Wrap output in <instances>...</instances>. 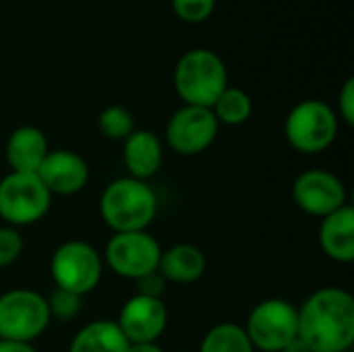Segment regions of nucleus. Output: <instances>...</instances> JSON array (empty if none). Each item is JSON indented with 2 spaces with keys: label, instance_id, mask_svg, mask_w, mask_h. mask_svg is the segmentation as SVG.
<instances>
[{
  "label": "nucleus",
  "instance_id": "1",
  "mask_svg": "<svg viewBox=\"0 0 354 352\" xmlns=\"http://www.w3.org/2000/svg\"><path fill=\"white\" fill-rule=\"evenodd\" d=\"M299 338L311 352H348L354 344V299L338 286L315 290L299 309Z\"/></svg>",
  "mask_w": 354,
  "mask_h": 352
},
{
  "label": "nucleus",
  "instance_id": "2",
  "mask_svg": "<svg viewBox=\"0 0 354 352\" xmlns=\"http://www.w3.org/2000/svg\"><path fill=\"white\" fill-rule=\"evenodd\" d=\"M158 195L145 183L131 176L112 180L100 195V218L112 232H139L156 220Z\"/></svg>",
  "mask_w": 354,
  "mask_h": 352
},
{
  "label": "nucleus",
  "instance_id": "3",
  "mask_svg": "<svg viewBox=\"0 0 354 352\" xmlns=\"http://www.w3.org/2000/svg\"><path fill=\"white\" fill-rule=\"evenodd\" d=\"M172 79L185 106L212 108L228 87V68L214 50L193 48L178 58Z\"/></svg>",
  "mask_w": 354,
  "mask_h": 352
},
{
  "label": "nucleus",
  "instance_id": "4",
  "mask_svg": "<svg viewBox=\"0 0 354 352\" xmlns=\"http://www.w3.org/2000/svg\"><path fill=\"white\" fill-rule=\"evenodd\" d=\"M284 137L299 154H322L338 137L336 110L322 100L299 102L284 120Z\"/></svg>",
  "mask_w": 354,
  "mask_h": 352
},
{
  "label": "nucleus",
  "instance_id": "5",
  "mask_svg": "<svg viewBox=\"0 0 354 352\" xmlns=\"http://www.w3.org/2000/svg\"><path fill=\"white\" fill-rule=\"evenodd\" d=\"M104 274V257L85 241H66L52 253L50 276L56 288L85 297L97 288Z\"/></svg>",
  "mask_w": 354,
  "mask_h": 352
},
{
  "label": "nucleus",
  "instance_id": "6",
  "mask_svg": "<svg viewBox=\"0 0 354 352\" xmlns=\"http://www.w3.org/2000/svg\"><path fill=\"white\" fill-rule=\"evenodd\" d=\"M50 322L44 295L31 288H12L0 295V340L31 344L48 330Z\"/></svg>",
  "mask_w": 354,
  "mask_h": 352
},
{
  "label": "nucleus",
  "instance_id": "7",
  "mask_svg": "<svg viewBox=\"0 0 354 352\" xmlns=\"http://www.w3.org/2000/svg\"><path fill=\"white\" fill-rule=\"evenodd\" d=\"M52 195L37 174L8 172L0 178V218L6 226H31L46 218Z\"/></svg>",
  "mask_w": 354,
  "mask_h": 352
},
{
  "label": "nucleus",
  "instance_id": "8",
  "mask_svg": "<svg viewBox=\"0 0 354 352\" xmlns=\"http://www.w3.org/2000/svg\"><path fill=\"white\" fill-rule=\"evenodd\" d=\"M243 328L255 351L282 352L299 338V309L286 299H266L253 307Z\"/></svg>",
  "mask_w": 354,
  "mask_h": 352
},
{
  "label": "nucleus",
  "instance_id": "9",
  "mask_svg": "<svg viewBox=\"0 0 354 352\" xmlns=\"http://www.w3.org/2000/svg\"><path fill=\"white\" fill-rule=\"evenodd\" d=\"M162 255L160 243L147 232H114L106 245L104 263L120 278L139 280L158 270Z\"/></svg>",
  "mask_w": 354,
  "mask_h": 352
},
{
  "label": "nucleus",
  "instance_id": "10",
  "mask_svg": "<svg viewBox=\"0 0 354 352\" xmlns=\"http://www.w3.org/2000/svg\"><path fill=\"white\" fill-rule=\"evenodd\" d=\"M220 124L209 108L183 106L166 124V143L178 156H199L216 141Z\"/></svg>",
  "mask_w": 354,
  "mask_h": 352
},
{
  "label": "nucleus",
  "instance_id": "11",
  "mask_svg": "<svg viewBox=\"0 0 354 352\" xmlns=\"http://www.w3.org/2000/svg\"><path fill=\"white\" fill-rule=\"evenodd\" d=\"M292 197L299 210L315 218H326L348 205V191L342 178L322 168L301 172L292 185Z\"/></svg>",
  "mask_w": 354,
  "mask_h": 352
},
{
  "label": "nucleus",
  "instance_id": "12",
  "mask_svg": "<svg viewBox=\"0 0 354 352\" xmlns=\"http://www.w3.org/2000/svg\"><path fill=\"white\" fill-rule=\"evenodd\" d=\"M129 344L158 342L168 328V307L162 299L133 295L120 309L116 319Z\"/></svg>",
  "mask_w": 354,
  "mask_h": 352
},
{
  "label": "nucleus",
  "instance_id": "13",
  "mask_svg": "<svg viewBox=\"0 0 354 352\" xmlns=\"http://www.w3.org/2000/svg\"><path fill=\"white\" fill-rule=\"evenodd\" d=\"M50 195H77L89 183V164L71 149H50L39 170L35 172Z\"/></svg>",
  "mask_w": 354,
  "mask_h": 352
},
{
  "label": "nucleus",
  "instance_id": "14",
  "mask_svg": "<svg viewBox=\"0 0 354 352\" xmlns=\"http://www.w3.org/2000/svg\"><path fill=\"white\" fill-rule=\"evenodd\" d=\"M122 162L131 178L147 183L160 172L164 162V147L160 137L147 129H135L122 141Z\"/></svg>",
  "mask_w": 354,
  "mask_h": 352
},
{
  "label": "nucleus",
  "instance_id": "15",
  "mask_svg": "<svg viewBox=\"0 0 354 352\" xmlns=\"http://www.w3.org/2000/svg\"><path fill=\"white\" fill-rule=\"evenodd\" d=\"M50 147L48 139L41 129L25 124L15 129L4 147L6 162L10 166V172H23V174H35L46 160Z\"/></svg>",
  "mask_w": 354,
  "mask_h": 352
},
{
  "label": "nucleus",
  "instance_id": "16",
  "mask_svg": "<svg viewBox=\"0 0 354 352\" xmlns=\"http://www.w3.org/2000/svg\"><path fill=\"white\" fill-rule=\"evenodd\" d=\"M319 247L338 263H351L354 259V210L344 205L334 214L322 218L319 224Z\"/></svg>",
  "mask_w": 354,
  "mask_h": 352
},
{
  "label": "nucleus",
  "instance_id": "17",
  "mask_svg": "<svg viewBox=\"0 0 354 352\" xmlns=\"http://www.w3.org/2000/svg\"><path fill=\"white\" fill-rule=\"evenodd\" d=\"M205 268H207V261H205L203 251L189 243H180L162 251L160 263H158V272L162 274V278L174 284L197 282L205 274Z\"/></svg>",
  "mask_w": 354,
  "mask_h": 352
},
{
  "label": "nucleus",
  "instance_id": "18",
  "mask_svg": "<svg viewBox=\"0 0 354 352\" xmlns=\"http://www.w3.org/2000/svg\"><path fill=\"white\" fill-rule=\"evenodd\" d=\"M129 340L116 322L95 319L83 326L68 344V352H127Z\"/></svg>",
  "mask_w": 354,
  "mask_h": 352
},
{
  "label": "nucleus",
  "instance_id": "19",
  "mask_svg": "<svg viewBox=\"0 0 354 352\" xmlns=\"http://www.w3.org/2000/svg\"><path fill=\"white\" fill-rule=\"evenodd\" d=\"M218 120V124H228V127H239L247 122L253 114V102L249 93L241 87H226L214 106L209 108Z\"/></svg>",
  "mask_w": 354,
  "mask_h": 352
},
{
  "label": "nucleus",
  "instance_id": "20",
  "mask_svg": "<svg viewBox=\"0 0 354 352\" xmlns=\"http://www.w3.org/2000/svg\"><path fill=\"white\" fill-rule=\"evenodd\" d=\"M199 352H255V349L243 326L218 324L203 336Z\"/></svg>",
  "mask_w": 354,
  "mask_h": 352
},
{
  "label": "nucleus",
  "instance_id": "21",
  "mask_svg": "<svg viewBox=\"0 0 354 352\" xmlns=\"http://www.w3.org/2000/svg\"><path fill=\"white\" fill-rule=\"evenodd\" d=\"M97 129L106 139L124 141L135 131V118L124 106H108L97 116Z\"/></svg>",
  "mask_w": 354,
  "mask_h": 352
},
{
  "label": "nucleus",
  "instance_id": "22",
  "mask_svg": "<svg viewBox=\"0 0 354 352\" xmlns=\"http://www.w3.org/2000/svg\"><path fill=\"white\" fill-rule=\"evenodd\" d=\"M48 303V311L50 317L56 322H71L73 317H77L81 313V305H83V297L62 290V288H54L50 293V297H46Z\"/></svg>",
  "mask_w": 354,
  "mask_h": 352
},
{
  "label": "nucleus",
  "instance_id": "23",
  "mask_svg": "<svg viewBox=\"0 0 354 352\" xmlns=\"http://www.w3.org/2000/svg\"><path fill=\"white\" fill-rule=\"evenodd\" d=\"M23 249H25V241L19 228L6 226V224L0 226V270L17 263L19 257L23 255Z\"/></svg>",
  "mask_w": 354,
  "mask_h": 352
},
{
  "label": "nucleus",
  "instance_id": "24",
  "mask_svg": "<svg viewBox=\"0 0 354 352\" xmlns=\"http://www.w3.org/2000/svg\"><path fill=\"white\" fill-rule=\"evenodd\" d=\"M216 8V0H172V10L187 23L205 21Z\"/></svg>",
  "mask_w": 354,
  "mask_h": 352
},
{
  "label": "nucleus",
  "instance_id": "25",
  "mask_svg": "<svg viewBox=\"0 0 354 352\" xmlns=\"http://www.w3.org/2000/svg\"><path fill=\"white\" fill-rule=\"evenodd\" d=\"M348 127L354 124V79L348 77L346 83L342 85L340 89V95H338V114Z\"/></svg>",
  "mask_w": 354,
  "mask_h": 352
},
{
  "label": "nucleus",
  "instance_id": "26",
  "mask_svg": "<svg viewBox=\"0 0 354 352\" xmlns=\"http://www.w3.org/2000/svg\"><path fill=\"white\" fill-rule=\"evenodd\" d=\"M166 280L162 278V274L156 270L143 278L137 280V295H143V297H151V299H162L164 290H166Z\"/></svg>",
  "mask_w": 354,
  "mask_h": 352
},
{
  "label": "nucleus",
  "instance_id": "27",
  "mask_svg": "<svg viewBox=\"0 0 354 352\" xmlns=\"http://www.w3.org/2000/svg\"><path fill=\"white\" fill-rule=\"evenodd\" d=\"M0 352H37L33 349V344L27 342H8V340H0Z\"/></svg>",
  "mask_w": 354,
  "mask_h": 352
},
{
  "label": "nucleus",
  "instance_id": "28",
  "mask_svg": "<svg viewBox=\"0 0 354 352\" xmlns=\"http://www.w3.org/2000/svg\"><path fill=\"white\" fill-rule=\"evenodd\" d=\"M127 352H164L158 342H143V344H131Z\"/></svg>",
  "mask_w": 354,
  "mask_h": 352
},
{
  "label": "nucleus",
  "instance_id": "29",
  "mask_svg": "<svg viewBox=\"0 0 354 352\" xmlns=\"http://www.w3.org/2000/svg\"><path fill=\"white\" fill-rule=\"evenodd\" d=\"M282 352H311V351L307 349V344H305L301 338H297V340H292V342H290V344H288V346H286Z\"/></svg>",
  "mask_w": 354,
  "mask_h": 352
}]
</instances>
